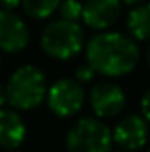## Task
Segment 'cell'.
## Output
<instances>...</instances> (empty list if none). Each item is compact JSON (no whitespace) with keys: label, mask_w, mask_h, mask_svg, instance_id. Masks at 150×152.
<instances>
[{"label":"cell","mask_w":150,"mask_h":152,"mask_svg":"<svg viewBox=\"0 0 150 152\" xmlns=\"http://www.w3.org/2000/svg\"><path fill=\"white\" fill-rule=\"evenodd\" d=\"M140 62L136 41L120 32H101L87 44V64L95 75L118 78L129 75Z\"/></svg>","instance_id":"1"},{"label":"cell","mask_w":150,"mask_h":152,"mask_svg":"<svg viewBox=\"0 0 150 152\" xmlns=\"http://www.w3.org/2000/svg\"><path fill=\"white\" fill-rule=\"evenodd\" d=\"M48 92L46 76L36 66H21L9 76L5 85L7 103L16 110H34Z\"/></svg>","instance_id":"2"},{"label":"cell","mask_w":150,"mask_h":152,"mask_svg":"<svg viewBox=\"0 0 150 152\" xmlns=\"http://www.w3.org/2000/svg\"><path fill=\"white\" fill-rule=\"evenodd\" d=\"M41 48L55 60H69L83 48V30L78 21H51L41 36Z\"/></svg>","instance_id":"3"},{"label":"cell","mask_w":150,"mask_h":152,"mask_svg":"<svg viewBox=\"0 0 150 152\" xmlns=\"http://www.w3.org/2000/svg\"><path fill=\"white\" fill-rule=\"evenodd\" d=\"M113 138L110 127L95 117H83L67 131V152H108Z\"/></svg>","instance_id":"4"},{"label":"cell","mask_w":150,"mask_h":152,"mask_svg":"<svg viewBox=\"0 0 150 152\" xmlns=\"http://www.w3.org/2000/svg\"><path fill=\"white\" fill-rule=\"evenodd\" d=\"M48 108L62 118L76 115L85 104V88L73 78L57 80L46 92Z\"/></svg>","instance_id":"5"},{"label":"cell","mask_w":150,"mask_h":152,"mask_svg":"<svg viewBox=\"0 0 150 152\" xmlns=\"http://www.w3.org/2000/svg\"><path fill=\"white\" fill-rule=\"evenodd\" d=\"M90 106L99 118H111L118 115L125 106L124 90L111 81H99L90 90Z\"/></svg>","instance_id":"6"},{"label":"cell","mask_w":150,"mask_h":152,"mask_svg":"<svg viewBox=\"0 0 150 152\" xmlns=\"http://www.w3.org/2000/svg\"><path fill=\"white\" fill-rule=\"evenodd\" d=\"M30 41L27 23L12 11L0 9V51H21Z\"/></svg>","instance_id":"7"},{"label":"cell","mask_w":150,"mask_h":152,"mask_svg":"<svg viewBox=\"0 0 150 152\" xmlns=\"http://www.w3.org/2000/svg\"><path fill=\"white\" fill-rule=\"evenodd\" d=\"M113 142L124 151H140L149 138V126L147 120L140 115H127L124 117L111 131Z\"/></svg>","instance_id":"8"},{"label":"cell","mask_w":150,"mask_h":152,"mask_svg":"<svg viewBox=\"0 0 150 152\" xmlns=\"http://www.w3.org/2000/svg\"><path fill=\"white\" fill-rule=\"evenodd\" d=\"M122 11L120 0H87L81 20L94 30H106L118 20Z\"/></svg>","instance_id":"9"},{"label":"cell","mask_w":150,"mask_h":152,"mask_svg":"<svg viewBox=\"0 0 150 152\" xmlns=\"http://www.w3.org/2000/svg\"><path fill=\"white\" fill-rule=\"evenodd\" d=\"M27 138L25 122L14 110L0 108V147L5 151L18 149Z\"/></svg>","instance_id":"10"},{"label":"cell","mask_w":150,"mask_h":152,"mask_svg":"<svg viewBox=\"0 0 150 152\" xmlns=\"http://www.w3.org/2000/svg\"><path fill=\"white\" fill-rule=\"evenodd\" d=\"M129 34L138 41H150V4H140L127 16Z\"/></svg>","instance_id":"11"},{"label":"cell","mask_w":150,"mask_h":152,"mask_svg":"<svg viewBox=\"0 0 150 152\" xmlns=\"http://www.w3.org/2000/svg\"><path fill=\"white\" fill-rule=\"evenodd\" d=\"M60 2L62 0H21V7L30 18L44 20L58 9Z\"/></svg>","instance_id":"12"},{"label":"cell","mask_w":150,"mask_h":152,"mask_svg":"<svg viewBox=\"0 0 150 152\" xmlns=\"http://www.w3.org/2000/svg\"><path fill=\"white\" fill-rule=\"evenodd\" d=\"M58 12H60L62 20L78 21L83 14V4L79 0H62L58 5Z\"/></svg>","instance_id":"13"},{"label":"cell","mask_w":150,"mask_h":152,"mask_svg":"<svg viewBox=\"0 0 150 152\" xmlns=\"http://www.w3.org/2000/svg\"><path fill=\"white\" fill-rule=\"evenodd\" d=\"M95 78V71L87 64V66H81V67H78V71H76V80L83 85V83H87V81H92Z\"/></svg>","instance_id":"14"},{"label":"cell","mask_w":150,"mask_h":152,"mask_svg":"<svg viewBox=\"0 0 150 152\" xmlns=\"http://www.w3.org/2000/svg\"><path fill=\"white\" fill-rule=\"evenodd\" d=\"M140 106H141V117H143L147 122H150V88L143 94Z\"/></svg>","instance_id":"15"},{"label":"cell","mask_w":150,"mask_h":152,"mask_svg":"<svg viewBox=\"0 0 150 152\" xmlns=\"http://www.w3.org/2000/svg\"><path fill=\"white\" fill-rule=\"evenodd\" d=\"M0 5L5 11H14L18 5H21V0H0Z\"/></svg>","instance_id":"16"},{"label":"cell","mask_w":150,"mask_h":152,"mask_svg":"<svg viewBox=\"0 0 150 152\" xmlns=\"http://www.w3.org/2000/svg\"><path fill=\"white\" fill-rule=\"evenodd\" d=\"M4 103H7V97H5V87L0 85V108L4 106Z\"/></svg>","instance_id":"17"},{"label":"cell","mask_w":150,"mask_h":152,"mask_svg":"<svg viewBox=\"0 0 150 152\" xmlns=\"http://www.w3.org/2000/svg\"><path fill=\"white\" fill-rule=\"evenodd\" d=\"M122 4H125V5H131V7H136V5H140L143 0H120Z\"/></svg>","instance_id":"18"},{"label":"cell","mask_w":150,"mask_h":152,"mask_svg":"<svg viewBox=\"0 0 150 152\" xmlns=\"http://www.w3.org/2000/svg\"><path fill=\"white\" fill-rule=\"evenodd\" d=\"M145 58H147V64H149V67H150V44H149V48H147V51H145Z\"/></svg>","instance_id":"19"},{"label":"cell","mask_w":150,"mask_h":152,"mask_svg":"<svg viewBox=\"0 0 150 152\" xmlns=\"http://www.w3.org/2000/svg\"><path fill=\"white\" fill-rule=\"evenodd\" d=\"M108 152H127V151H124V149H110Z\"/></svg>","instance_id":"20"},{"label":"cell","mask_w":150,"mask_h":152,"mask_svg":"<svg viewBox=\"0 0 150 152\" xmlns=\"http://www.w3.org/2000/svg\"><path fill=\"white\" fill-rule=\"evenodd\" d=\"M9 152H21V151H18V149H14V151H9Z\"/></svg>","instance_id":"21"},{"label":"cell","mask_w":150,"mask_h":152,"mask_svg":"<svg viewBox=\"0 0 150 152\" xmlns=\"http://www.w3.org/2000/svg\"><path fill=\"white\" fill-rule=\"evenodd\" d=\"M0 69H2V58H0Z\"/></svg>","instance_id":"22"},{"label":"cell","mask_w":150,"mask_h":152,"mask_svg":"<svg viewBox=\"0 0 150 152\" xmlns=\"http://www.w3.org/2000/svg\"><path fill=\"white\" fill-rule=\"evenodd\" d=\"M149 152H150V147H149Z\"/></svg>","instance_id":"23"}]
</instances>
